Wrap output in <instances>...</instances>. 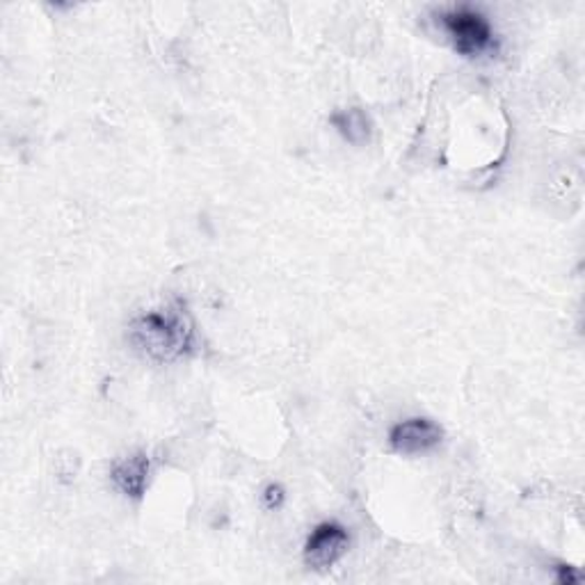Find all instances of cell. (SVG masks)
Here are the masks:
<instances>
[{
  "mask_svg": "<svg viewBox=\"0 0 585 585\" xmlns=\"http://www.w3.org/2000/svg\"><path fill=\"white\" fill-rule=\"evenodd\" d=\"M193 336L191 318L181 307L151 309L138 316L128 328V341L145 357L161 364L176 362L188 353L193 348Z\"/></svg>",
  "mask_w": 585,
  "mask_h": 585,
  "instance_id": "1",
  "label": "cell"
},
{
  "mask_svg": "<svg viewBox=\"0 0 585 585\" xmlns=\"http://www.w3.org/2000/svg\"><path fill=\"white\" fill-rule=\"evenodd\" d=\"M439 21L460 56H481V53L494 46L492 25L481 12L471 8H458L444 12Z\"/></svg>",
  "mask_w": 585,
  "mask_h": 585,
  "instance_id": "2",
  "label": "cell"
},
{
  "mask_svg": "<svg viewBox=\"0 0 585 585\" xmlns=\"http://www.w3.org/2000/svg\"><path fill=\"white\" fill-rule=\"evenodd\" d=\"M351 536L339 524H321L305 544V563L311 570H330L348 553Z\"/></svg>",
  "mask_w": 585,
  "mask_h": 585,
  "instance_id": "3",
  "label": "cell"
},
{
  "mask_svg": "<svg viewBox=\"0 0 585 585\" xmlns=\"http://www.w3.org/2000/svg\"><path fill=\"white\" fill-rule=\"evenodd\" d=\"M444 431L431 418H408L395 423L389 433V444L398 456H421L439 446Z\"/></svg>",
  "mask_w": 585,
  "mask_h": 585,
  "instance_id": "4",
  "label": "cell"
},
{
  "mask_svg": "<svg viewBox=\"0 0 585 585\" xmlns=\"http://www.w3.org/2000/svg\"><path fill=\"white\" fill-rule=\"evenodd\" d=\"M111 478L122 494L130 498H140L149 487L151 460L147 454L126 456L113 464Z\"/></svg>",
  "mask_w": 585,
  "mask_h": 585,
  "instance_id": "5",
  "label": "cell"
},
{
  "mask_svg": "<svg viewBox=\"0 0 585 585\" xmlns=\"http://www.w3.org/2000/svg\"><path fill=\"white\" fill-rule=\"evenodd\" d=\"M332 124L339 128L341 136L348 140L351 145H366L370 138V122L364 115V111L359 108H351V111H343L336 113L332 117Z\"/></svg>",
  "mask_w": 585,
  "mask_h": 585,
  "instance_id": "6",
  "label": "cell"
},
{
  "mask_svg": "<svg viewBox=\"0 0 585 585\" xmlns=\"http://www.w3.org/2000/svg\"><path fill=\"white\" fill-rule=\"evenodd\" d=\"M263 501H265V508L277 511L279 505L284 503V490L279 485H268L263 492Z\"/></svg>",
  "mask_w": 585,
  "mask_h": 585,
  "instance_id": "7",
  "label": "cell"
},
{
  "mask_svg": "<svg viewBox=\"0 0 585 585\" xmlns=\"http://www.w3.org/2000/svg\"><path fill=\"white\" fill-rule=\"evenodd\" d=\"M558 581H561V583H574V581H578V576L570 567H561V576H558Z\"/></svg>",
  "mask_w": 585,
  "mask_h": 585,
  "instance_id": "8",
  "label": "cell"
}]
</instances>
